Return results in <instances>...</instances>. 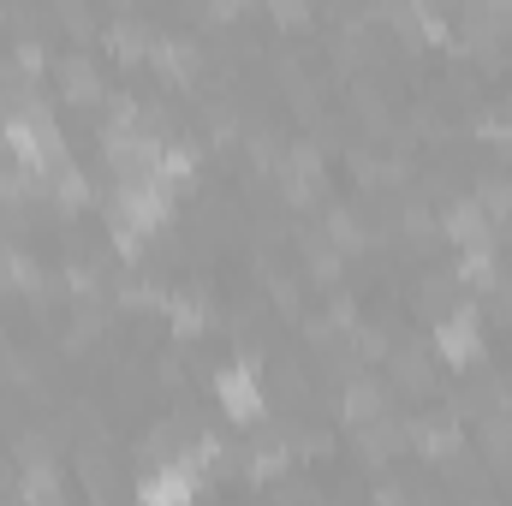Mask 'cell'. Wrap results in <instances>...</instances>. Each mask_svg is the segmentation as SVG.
Returning <instances> with one entry per match:
<instances>
[{
	"label": "cell",
	"instance_id": "cell-1",
	"mask_svg": "<svg viewBox=\"0 0 512 506\" xmlns=\"http://www.w3.org/2000/svg\"><path fill=\"white\" fill-rule=\"evenodd\" d=\"M167 215H173V185L161 173L120 179V191H114V245H120V256H137V245L149 233L167 227Z\"/></svg>",
	"mask_w": 512,
	"mask_h": 506
},
{
	"label": "cell",
	"instance_id": "cell-2",
	"mask_svg": "<svg viewBox=\"0 0 512 506\" xmlns=\"http://www.w3.org/2000/svg\"><path fill=\"white\" fill-rule=\"evenodd\" d=\"M435 358H441V364H453V370L483 364V358H489V346H483V310L453 304V310L441 316V328H435Z\"/></svg>",
	"mask_w": 512,
	"mask_h": 506
},
{
	"label": "cell",
	"instance_id": "cell-3",
	"mask_svg": "<svg viewBox=\"0 0 512 506\" xmlns=\"http://www.w3.org/2000/svg\"><path fill=\"white\" fill-rule=\"evenodd\" d=\"M215 399H221V411L233 417V423H262V376H256L251 358H239V364H227L221 376H215Z\"/></svg>",
	"mask_w": 512,
	"mask_h": 506
},
{
	"label": "cell",
	"instance_id": "cell-4",
	"mask_svg": "<svg viewBox=\"0 0 512 506\" xmlns=\"http://www.w3.org/2000/svg\"><path fill=\"white\" fill-rule=\"evenodd\" d=\"M137 495L143 501H161V506H179L197 495V459L191 453H179L173 465H161V471H149L143 483H137Z\"/></svg>",
	"mask_w": 512,
	"mask_h": 506
},
{
	"label": "cell",
	"instance_id": "cell-5",
	"mask_svg": "<svg viewBox=\"0 0 512 506\" xmlns=\"http://www.w3.org/2000/svg\"><path fill=\"white\" fill-rule=\"evenodd\" d=\"M280 185H286V203H316V191H322V155L316 149H292L286 155V167H280Z\"/></svg>",
	"mask_w": 512,
	"mask_h": 506
},
{
	"label": "cell",
	"instance_id": "cell-6",
	"mask_svg": "<svg viewBox=\"0 0 512 506\" xmlns=\"http://www.w3.org/2000/svg\"><path fill=\"white\" fill-rule=\"evenodd\" d=\"M453 280H465L471 292H495L507 274H501V251H495V239H483V245H465L459 251V268H453Z\"/></svg>",
	"mask_w": 512,
	"mask_h": 506
},
{
	"label": "cell",
	"instance_id": "cell-7",
	"mask_svg": "<svg viewBox=\"0 0 512 506\" xmlns=\"http://www.w3.org/2000/svg\"><path fill=\"white\" fill-rule=\"evenodd\" d=\"M340 411H346V423L358 429V423H370V417H387V411H393V393H387L382 381H370V376H352L346 381V393H340Z\"/></svg>",
	"mask_w": 512,
	"mask_h": 506
},
{
	"label": "cell",
	"instance_id": "cell-8",
	"mask_svg": "<svg viewBox=\"0 0 512 506\" xmlns=\"http://www.w3.org/2000/svg\"><path fill=\"white\" fill-rule=\"evenodd\" d=\"M441 233L465 251V245H483V239H495V221L483 215V203L471 197V203H453L447 215H441Z\"/></svg>",
	"mask_w": 512,
	"mask_h": 506
},
{
	"label": "cell",
	"instance_id": "cell-9",
	"mask_svg": "<svg viewBox=\"0 0 512 506\" xmlns=\"http://www.w3.org/2000/svg\"><path fill=\"white\" fill-rule=\"evenodd\" d=\"M405 447V423L387 411V417H370V423H358V453L370 459V465H387L393 453Z\"/></svg>",
	"mask_w": 512,
	"mask_h": 506
},
{
	"label": "cell",
	"instance_id": "cell-10",
	"mask_svg": "<svg viewBox=\"0 0 512 506\" xmlns=\"http://www.w3.org/2000/svg\"><path fill=\"white\" fill-rule=\"evenodd\" d=\"M60 96L66 102H78V108H90V102H102V78H96V66L84 60V54H72V60H60Z\"/></svg>",
	"mask_w": 512,
	"mask_h": 506
},
{
	"label": "cell",
	"instance_id": "cell-11",
	"mask_svg": "<svg viewBox=\"0 0 512 506\" xmlns=\"http://www.w3.org/2000/svg\"><path fill=\"white\" fill-rule=\"evenodd\" d=\"M149 66H155L167 84H191V78H197V48H191V42H149Z\"/></svg>",
	"mask_w": 512,
	"mask_h": 506
},
{
	"label": "cell",
	"instance_id": "cell-12",
	"mask_svg": "<svg viewBox=\"0 0 512 506\" xmlns=\"http://www.w3.org/2000/svg\"><path fill=\"white\" fill-rule=\"evenodd\" d=\"M459 441H465V435H459L453 417H447V423H441V417H435V423H417V447H423V459H435V465H453V459H459Z\"/></svg>",
	"mask_w": 512,
	"mask_h": 506
},
{
	"label": "cell",
	"instance_id": "cell-13",
	"mask_svg": "<svg viewBox=\"0 0 512 506\" xmlns=\"http://www.w3.org/2000/svg\"><path fill=\"white\" fill-rule=\"evenodd\" d=\"M36 191H48V179H42L30 161H6V167H0V203H30Z\"/></svg>",
	"mask_w": 512,
	"mask_h": 506
},
{
	"label": "cell",
	"instance_id": "cell-14",
	"mask_svg": "<svg viewBox=\"0 0 512 506\" xmlns=\"http://www.w3.org/2000/svg\"><path fill=\"white\" fill-rule=\"evenodd\" d=\"M483 453H489L495 465H512V399L501 411H489V423H483Z\"/></svg>",
	"mask_w": 512,
	"mask_h": 506
},
{
	"label": "cell",
	"instance_id": "cell-15",
	"mask_svg": "<svg viewBox=\"0 0 512 506\" xmlns=\"http://www.w3.org/2000/svg\"><path fill=\"white\" fill-rule=\"evenodd\" d=\"M393 381H399L405 393H429V387H435L429 358H423V352H411V346H405V352H393Z\"/></svg>",
	"mask_w": 512,
	"mask_h": 506
},
{
	"label": "cell",
	"instance_id": "cell-16",
	"mask_svg": "<svg viewBox=\"0 0 512 506\" xmlns=\"http://www.w3.org/2000/svg\"><path fill=\"white\" fill-rule=\"evenodd\" d=\"M48 191H54V203H60V209H84V203H90V185H84V173H78V167H60V173L48 179Z\"/></svg>",
	"mask_w": 512,
	"mask_h": 506
},
{
	"label": "cell",
	"instance_id": "cell-17",
	"mask_svg": "<svg viewBox=\"0 0 512 506\" xmlns=\"http://www.w3.org/2000/svg\"><path fill=\"white\" fill-rule=\"evenodd\" d=\"M477 203H483V215L495 221V233H501V227H512V179L483 185V191H477Z\"/></svg>",
	"mask_w": 512,
	"mask_h": 506
},
{
	"label": "cell",
	"instance_id": "cell-18",
	"mask_svg": "<svg viewBox=\"0 0 512 506\" xmlns=\"http://www.w3.org/2000/svg\"><path fill=\"white\" fill-rule=\"evenodd\" d=\"M161 179H167L173 191H179V185H191V179H197V155H191V149H179V143H167V149H161Z\"/></svg>",
	"mask_w": 512,
	"mask_h": 506
},
{
	"label": "cell",
	"instance_id": "cell-19",
	"mask_svg": "<svg viewBox=\"0 0 512 506\" xmlns=\"http://www.w3.org/2000/svg\"><path fill=\"white\" fill-rule=\"evenodd\" d=\"M18 495H24V501H60V477H54V465H30V471L18 477Z\"/></svg>",
	"mask_w": 512,
	"mask_h": 506
},
{
	"label": "cell",
	"instance_id": "cell-20",
	"mask_svg": "<svg viewBox=\"0 0 512 506\" xmlns=\"http://www.w3.org/2000/svg\"><path fill=\"white\" fill-rule=\"evenodd\" d=\"M108 48H114L120 60H149V36H143V24H114V30H108Z\"/></svg>",
	"mask_w": 512,
	"mask_h": 506
},
{
	"label": "cell",
	"instance_id": "cell-21",
	"mask_svg": "<svg viewBox=\"0 0 512 506\" xmlns=\"http://www.w3.org/2000/svg\"><path fill=\"white\" fill-rule=\"evenodd\" d=\"M328 245H334L340 256L358 251V245H364V227H358V221H352L346 209H334V215H328Z\"/></svg>",
	"mask_w": 512,
	"mask_h": 506
},
{
	"label": "cell",
	"instance_id": "cell-22",
	"mask_svg": "<svg viewBox=\"0 0 512 506\" xmlns=\"http://www.w3.org/2000/svg\"><path fill=\"white\" fill-rule=\"evenodd\" d=\"M12 286H36V262L18 251H0V292H12Z\"/></svg>",
	"mask_w": 512,
	"mask_h": 506
},
{
	"label": "cell",
	"instance_id": "cell-23",
	"mask_svg": "<svg viewBox=\"0 0 512 506\" xmlns=\"http://www.w3.org/2000/svg\"><path fill=\"white\" fill-rule=\"evenodd\" d=\"M167 310H173V334H185V340L209 328V316H203V304H197V298H173Z\"/></svg>",
	"mask_w": 512,
	"mask_h": 506
},
{
	"label": "cell",
	"instance_id": "cell-24",
	"mask_svg": "<svg viewBox=\"0 0 512 506\" xmlns=\"http://www.w3.org/2000/svg\"><path fill=\"white\" fill-rule=\"evenodd\" d=\"M251 465H245V477L251 483H262V477H274V471H286V453L280 447H262V453H245Z\"/></svg>",
	"mask_w": 512,
	"mask_h": 506
},
{
	"label": "cell",
	"instance_id": "cell-25",
	"mask_svg": "<svg viewBox=\"0 0 512 506\" xmlns=\"http://www.w3.org/2000/svg\"><path fill=\"white\" fill-rule=\"evenodd\" d=\"M268 12H274L280 30H298V24L310 18V0H268Z\"/></svg>",
	"mask_w": 512,
	"mask_h": 506
},
{
	"label": "cell",
	"instance_id": "cell-26",
	"mask_svg": "<svg viewBox=\"0 0 512 506\" xmlns=\"http://www.w3.org/2000/svg\"><path fill=\"white\" fill-rule=\"evenodd\" d=\"M310 274H316V280H334V274H340V251H334V245H310Z\"/></svg>",
	"mask_w": 512,
	"mask_h": 506
},
{
	"label": "cell",
	"instance_id": "cell-27",
	"mask_svg": "<svg viewBox=\"0 0 512 506\" xmlns=\"http://www.w3.org/2000/svg\"><path fill=\"white\" fill-rule=\"evenodd\" d=\"M18 465H24V471H30V465H54V459H48V441H42V435H30V441L18 447Z\"/></svg>",
	"mask_w": 512,
	"mask_h": 506
},
{
	"label": "cell",
	"instance_id": "cell-28",
	"mask_svg": "<svg viewBox=\"0 0 512 506\" xmlns=\"http://www.w3.org/2000/svg\"><path fill=\"white\" fill-rule=\"evenodd\" d=\"M495 316H501V322L512 328V286H507V280L495 286Z\"/></svg>",
	"mask_w": 512,
	"mask_h": 506
},
{
	"label": "cell",
	"instance_id": "cell-29",
	"mask_svg": "<svg viewBox=\"0 0 512 506\" xmlns=\"http://www.w3.org/2000/svg\"><path fill=\"white\" fill-rule=\"evenodd\" d=\"M245 6H256V0H209V12H215V18H239Z\"/></svg>",
	"mask_w": 512,
	"mask_h": 506
},
{
	"label": "cell",
	"instance_id": "cell-30",
	"mask_svg": "<svg viewBox=\"0 0 512 506\" xmlns=\"http://www.w3.org/2000/svg\"><path fill=\"white\" fill-rule=\"evenodd\" d=\"M495 12H501V24H507V36H512V0H495Z\"/></svg>",
	"mask_w": 512,
	"mask_h": 506
}]
</instances>
